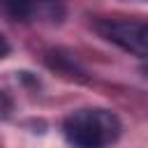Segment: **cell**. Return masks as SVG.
Segmentation results:
<instances>
[{
  "label": "cell",
  "instance_id": "obj_1",
  "mask_svg": "<svg viewBox=\"0 0 148 148\" xmlns=\"http://www.w3.org/2000/svg\"><path fill=\"white\" fill-rule=\"evenodd\" d=\"M120 132V118L102 106L76 109L62 123V134L74 148H106L118 141Z\"/></svg>",
  "mask_w": 148,
  "mask_h": 148
},
{
  "label": "cell",
  "instance_id": "obj_2",
  "mask_svg": "<svg viewBox=\"0 0 148 148\" xmlns=\"http://www.w3.org/2000/svg\"><path fill=\"white\" fill-rule=\"evenodd\" d=\"M95 30L123 51L148 60V21L141 18H97Z\"/></svg>",
  "mask_w": 148,
  "mask_h": 148
},
{
  "label": "cell",
  "instance_id": "obj_3",
  "mask_svg": "<svg viewBox=\"0 0 148 148\" xmlns=\"http://www.w3.org/2000/svg\"><path fill=\"white\" fill-rule=\"evenodd\" d=\"M46 65L51 67V69H56L58 74H62V76H67V79H76V81H86V72L69 58V56H65V53H60V51H51L49 56H46Z\"/></svg>",
  "mask_w": 148,
  "mask_h": 148
},
{
  "label": "cell",
  "instance_id": "obj_4",
  "mask_svg": "<svg viewBox=\"0 0 148 148\" xmlns=\"http://www.w3.org/2000/svg\"><path fill=\"white\" fill-rule=\"evenodd\" d=\"M0 5L7 12V16L16 18V21H30L37 14L42 0H0Z\"/></svg>",
  "mask_w": 148,
  "mask_h": 148
},
{
  "label": "cell",
  "instance_id": "obj_5",
  "mask_svg": "<svg viewBox=\"0 0 148 148\" xmlns=\"http://www.w3.org/2000/svg\"><path fill=\"white\" fill-rule=\"evenodd\" d=\"M9 51H12V46H9L7 37L0 32V60H2V58H7V56H9Z\"/></svg>",
  "mask_w": 148,
  "mask_h": 148
}]
</instances>
